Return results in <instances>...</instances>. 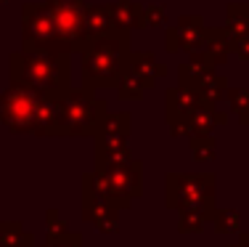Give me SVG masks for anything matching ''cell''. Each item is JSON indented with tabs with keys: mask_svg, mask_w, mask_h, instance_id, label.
<instances>
[{
	"mask_svg": "<svg viewBox=\"0 0 249 247\" xmlns=\"http://www.w3.org/2000/svg\"><path fill=\"white\" fill-rule=\"evenodd\" d=\"M45 247H82L80 234H58V237H45Z\"/></svg>",
	"mask_w": 249,
	"mask_h": 247,
	"instance_id": "obj_5",
	"label": "cell"
},
{
	"mask_svg": "<svg viewBox=\"0 0 249 247\" xmlns=\"http://www.w3.org/2000/svg\"><path fill=\"white\" fill-rule=\"evenodd\" d=\"M212 175L210 178H170V191H167V205L178 210H188V208H215V191H212Z\"/></svg>",
	"mask_w": 249,
	"mask_h": 247,
	"instance_id": "obj_1",
	"label": "cell"
},
{
	"mask_svg": "<svg viewBox=\"0 0 249 247\" xmlns=\"http://www.w3.org/2000/svg\"><path fill=\"white\" fill-rule=\"evenodd\" d=\"M239 239H244V242H249V231H239Z\"/></svg>",
	"mask_w": 249,
	"mask_h": 247,
	"instance_id": "obj_8",
	"label": "cell"
},
{
	"mask_svg": "<svg viewBox=\"0 0 249 247\" xmlns=\"http://www.w3.org/2000/svg\"><path fill=\"white\" fill-rule=\"evenodd\" d=\"M0 247H35V237L24 231L19 221L0 223Z\"/></svg>",
	"mask_w": 249,
	"mask_h": 247,
	"instance_id": "obj_3",
	"label": "cell"
},
{
	"mask_svg": "<svg viewBox=\"0 0 249 247\" xmlns=\"http://www.w3.org/2000/svg\"><path fill=\"white\" fill-rule=\"evenodd\" d=\"M35 247H37V245H35ZM40 247H45V245H40Z\"/></svg>",
	"mask_w": 249,
	"mask_h": 247,
	"instance_id": "obj_9",
	"label": "cell"
},
{
	"mask_svg": "<svg viewBox=\"0 0 249 247\" xmlns=\"http://www.w3.org/2000/svg\"><path fill=\"white\" fill-rule=\"evenodd\" d=\"M212 223H215L217 234H239L241 231V218L236 210H215Z\"/></svg>",
	"mask_w": 249,
	"mask_h": 247,
	"instance_id": "obj_4",
	"label": "cell"
},
{
	"mask_svg": "<svg viewBox=\"0 0 249 247\" xmlns=\"http://www.w3.org/2000/svg\"><path fill=\"white\" fill-rule=\"evenodd\" d=\"M45 237H58V234H67V221L58 218L56 210H48V215H45Z\"/></svg>",
	"mask_w": 249,
	"mask_h": 247,
	"instance_id": "obj_6",
	"label": "cell"
},
{
	"mask_svg": "<svg viewBox=\"0 0 249 247\" xmlns=\"http://www.w3.org/2000/svg\"><path fill=\"white\" fill-rule=\"evenodd\" d=\"M228 247H249V242H244V239H239L236 245H228Z\"/></svg>",
	"mask_w": 249,
	"mask_h": 247,
	"instance_id": "obj_7",
	"label": "cell"
},
{
	"mask_svg": "<svg viewBox=\"0 0 249 247\" xmlns=\"http://www.w3.org/2000/svg\"><path fill=\"white\" fill-rule=\"evenodd\" d=\"M215 218V208H188V210H180V234H201L204 226Z\"/></svg>",
	"mask_w": 249,
	"mask_h": 247,
	"instance_id": "obj_2",
	"label": "cell"
}]
</instances>
